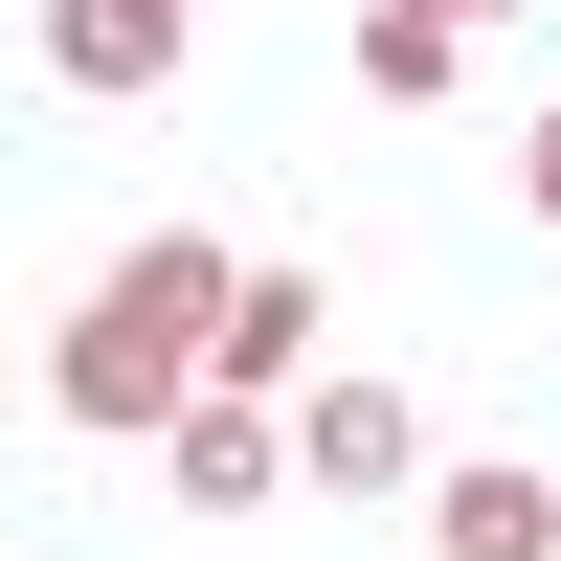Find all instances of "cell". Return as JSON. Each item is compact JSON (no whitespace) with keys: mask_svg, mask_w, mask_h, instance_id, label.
I'll return each instance as SVG.
<instances>
[{"mask_svg":"<svg viewBox=\"0 0 561 561\" xmlns=\"http://www.w3.org/2000/svg\"><path fill=\"white\" fill-rule=\"evenodd\" d=\"M225 293H248V248H203V225H135V248L90 270V314L45 337V404H68V427H135V449H158L180 404L225 382Z\"/></svg>","mask_w":561,"mask_h":561,"instance_id":"1","label":"cell"},{"mask_svg":"<svg viewBox=\"0 0 561 561\" xmlns=\"http://www.w3.org/2000/svg\"><path fill=\"white\" fill-rule=\"evenodd\" d=\"M158 494H180V517H270V494H293V427H270L248 382H203V404L158 427Z\"/></svg>","mask_w":561,"mask_h":561,"instance_id":"2","label":"cell"},{"mask_svg":"<svg viewBox=\"0 0 561 561\" xmlns=\"http://www.w3.org/2000/svg\"><path fill=\"white\" fill-rule=\"evenodd\" d=\"M449 23H517V0H449Z\"/></svg>","mask_w":561,"mask_h":561,"instance_id":"9","label":"cell"},{"mask_svg":"<svg viewBox=\"0 0 561 561\" xmlns=\"http://www.w3.org/2000/svg\"><path fill=\"white\" fill-rule=\"evenodd\" d=\"M293 359H314V270H248V293H225V382L270 404V382H293Z\"/></svg>","mask_w":561,"mask_h":561,"instance_id":"7","label":"cell"},{"mask_svg":"<svg viewBox=\"0 0 561 561\" xmlns=\"http://www.w3.org/2000/svg\"><path fill=\"white\" fill-rule=\"evenodd\" d=\"M449 68H472V23H449V0H359V90H382V113H427Z\"/></svg>","mask_w":561,"mask_h":561,"instance_id":"6","label":"cell"},{"mask_svg":"<svg viewBox=\"0 0 561 561\" xmlns=\"http://www.w3.org/2000/svg\"><path fill=\"white\" fill-rule=\"evenodd\" d=\"M427 539L449 561H561V472H427Z\"/></svg>","mask_w":561,"mask_h":561,"instance_id":"5","label":"cell"},{"mask_svg":"<svg viewBox=\"0 0 561 561\" xmlns=\"http://www.w3.org/2000/svg\"><path fill=\"white\" fill-rule=\"evenodd\" d=\"M293 472H314V494H404V472H427V404H404V382H314Z\"/></svg>","mask_w":561,"mask_h":561,"instance_id":"3","label":"cell"},{"mask_svg":"<svg viewBox=\"0 0 561 561\" xmlns=\"http://www.w3.org/2000/svg\"><path fill=\"white\" fill-rule=\"evenodd\" d=\"M203 0H45V90H158Z\"/></svg>","mask_w":561,"mask_h":561,"instance_id":"4","label":"cell"},{"mask_svg":"<svg viewBox=\"0 0 561 561\" xmlns=\"http://www.w3.org/2000/svg\"><path fill=\"white\" fill-rule=\"evenodd\" d=\"M517 203L561 225V90H539V113H517Z\"/></svg>","mask_w":561,"mask_h":561,"instance_id":"8","label":"cell"}]
</instances>
